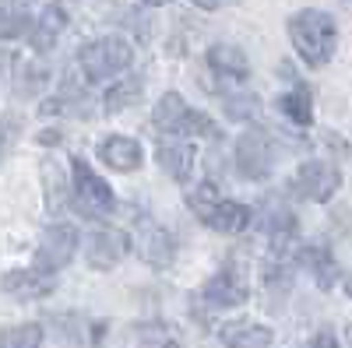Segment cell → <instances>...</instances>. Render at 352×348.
Segmentation results:
<instances>
[{"label":"cell","instance_id":"22","mask_svg":"<svg viewBox=\"0 0 352 348\" xmlns=\"http://www.w3.org/2000/svg\"><path fill=\"white\" fill-rule=\"evenodd\" d=\"M141 92H144V81L141 78H124V81H116L113 89H106L102 106H106V113H120V109L134 106L141 99Z\"/></svg>","mask_w":352,"mask_h":348},{"label":"cell","instance_id":"14","mask_svg":"<svg viewBox=\"0 0 352 348\" xmlns=\"http://www.w3.org/2000/svg\"><path fill=\"white\" fill-rule=\"evenodd\" d=\"M219 341L226 348H268L275 341V331L257 321H229L219 327Z\"/></svg>","mask_w":352,"mask_h":348},{"label":"cell","instance_id":"6","mask_svg":"<svg viewBox=\"0 0 352 348\" xmlns=\"http://www.w3.org/2000/svg\"><path fill=\"white\" fill-rule=\"evenodd\" d=\"M78 250V229L74 225H50L39 240V250H36V271L43 275H53L71 264V257Z\"/></svg>","mask_w":352,"mask_h":348},{"label":"cell","instance_id":"15","mask_svg":"<svg viewBox=\"0 0 352 348\" xmlns=\"http://www.w3.org/2000/svg\"><path fill=\"white\" fill-rule=\"evenodd\" d=\"M159 165L169 172V176L176 180V183H187L190 180V172H194V144L190 141H180V137H169V141H162L159 144Z\"/></svg>","mask_w":352,"mask_h":348},{"label":"cell","instance_id":"7","mask_svg":"<svg viewBox=\"0 0 352 348\" xmlns=\"http://www.w3.org/2000/svg\"><path fill=\"white\" fill-rule=\"evenodd\" d=\"M338 187H342V176L328 162H303L296 169V176L289 180V190L303 200H331Z\"/></svg>","mask_w":352,"mask_h":348},{"label":"cell","instance_id":"17","mask_svg":"<svg viewBox=\"0 0 352 348\" xmlns=\"http://www.w3.org/2000/svg\"><path fill=\"white\" fill-rule=\"evenodd\" d=\"M67 28V14L60 4H46L39 21L32 25V32H28V39H32V49L36 53H50L56 46V39H60V32Z\"/></svg>","mask_w":352,"mask_h":348},{"label":"cell","instance_id":"25","mask_svg":"<svg viewBox=\"0 0 352 348\" xmlns=\"http://www.w3.org/2000/svg\"><path fill=\"white\" fill-rule=\"evenodd\" d=\"M219 200H222V197H219V187H215V183H201L197 190H190L187 205H190V211L204 222V218H208V211L219 205Z\"/></svg>","mask_w":352,"mask_h":348},{"label":"cell","instance_id":"27","mask_svg":"<svg viewBox=\"0 0 352 348\" xmlns=\"http://www.w3.org/2000/svg\"><path fill=\"white\" fill-rule=\"evenodd\" d=\"M18 130H21V124L14 120V116H4V120H0V162L8 159V152H11V144H14Z\"/></svg>","mask_w":352,"mask_h":348},{"label":"cell","instance_id":"30","mask_svg":"<svg viewBox=\"0 0 352 348\" xmlns=\"http://www.w3.org/2000/svg\"><path fill=\"white\" fill-rule=\"evenodd\" d=\"M56 137H60V134H56V130H43V134H39V144H53Z\"/></svg>","mask_w":352,"mask_h":348},{"label":"cell","instance_id":"12","mask_svg":"<svg viewBox=\"0 0 352 348\" xmlns=\"http://www.w3.org/2000/svg\"><path fill=\"white\" fill-rule=\"evenodd\" d=\"M204 299H208L212 306H243L250 299V285H247V278L236 268H226L215 278H208V285H204Z\"/></svg>","mask_w":352,"mask_h":348},{"label":"cell","instance_id":"2","mask_svg":"<svg viewBox=\"0 0 352 348\" xmlns=\"http://www.w3.org/2000/svg\"><path fill=\"white\" fill-rule=\"evenodd\" d=\"M152 124L155 130L169 134V137H180V141H190V137H222V130L215 127L212 116H204L201 109H190L176 92H166L152 113Z\"/></svg>","mask_w":352,"mask_h":348},{"label":"cell","instance_id":"24","mask_svg":"<svg viewBox=\"0 0 352 348\" xmlns=\"http://www.w3.org/2000/svg\"><path fill=\"white\" fill-rule=\"evenodd\" d=\"M226 116L229 120H257L261 116V99L254 95V92H236V95H226Z\"/></svg>","mask_w":352,"mask_h":348},{"label":"cell","instance_id":"21","mask_svg":"<svg viewBox=\"0 0 352 348\" xmlns=\"http://www.w3.org/2000/svg\"><path fill=\"white\" fill-rule=\"evenodd\" d=\"M278 109L289 116L292 124H300V127H310V124H314V99H310V89H307V84L289 89V92L278 99Z\"/></svg>","mask_w":352,"mask_h":348},{"label":"cell","instance_id":"16","mask_svg":"<svg viewBox=\"0 0 352 348\" xmlns=\"http://www.w3.org/2000/svg\"><path fill=\"white\" fill-rule=\"evenodd\" d=\"M0 288L14 299H46L53 292V278L36 271V268L32 271H8L4 281H0Z\"/></svg>","mask_w":352,"mask_h":348},{"label":"cell","instance_id":"1","mask_svg":"<svg viewBox=\"0 0 352 348\" xmlns=\"http://www.w3.org/2000/svg\"><path fill=\"white\" fill-rule=\"evenodd\" d=\"M289 39H292V49L300 53V60L307 67H324L335 56L338 25L328 11L303 8V11H296L289 18Z\"/></svg>","mask_w":352,"mask_h":348},{"label":"cell","instance_id":"13","mask_svg":"<svg viewBox=\"0 0 352 348\" xmlns=\"http://www.w3.org/2000/svg\"><path fill=\"white\" fill-rule=\"evenodd\" d=\"M99 155L113 172H138L141 162H144L141 144L127 134H109L106 141H99Z\"/></svg>","mask_w":352,"mask_h":348},{"label":"cell","instance_id":"26","mask_svg":"<svg viewBox=\"0 0 352 348\" xmlns=\"http://www.w3.org/2000/svg\"><path fill=\"white\" fill-rule=\"evenodd\" d=\"M141 348H187L180 341V334L162 327V324H152V327H144L141 331Z\"/></svg>","mask_w":352,"mask_h":348},{"label":"cell","instance_id":"29","mask_svg":"<svg viewBox=\"0 0 352 348\" xmlns=\"http://www.w3.org/2000/svg\"><path fill=\"white\" fill-rule=\"evenodd\" d=\"M194 8H201V11H219V8H226V4H236V0H190Z\"/></svg>","mask_w":352,"mask_h":348},{"label":"cell","instance_id":"4","mask_svg":"<svg viewBox=\"0 0 352 348\" xmlns=\"http://www.w3.org/2000/svg\"><path fill=\"white\" fill-rule=\"evenodd\" d=\"M71 183H74V205H78L81 215L106 218V215L116 211V197H113L109 183L99 176V172H92V165H88L85 159L71 162Z\"/></svg>","mask_w":352,"mask_h":348},{"label":"cell","instance_id":"20","mask_svg":"<svg viewBox=\"0 0 352 348\" xmlns=\"http://www.w3.org/2000/svg\"><path fill=\"white\" fill-rule=\"evenodd\" d=\"M204 222H208L215 232H226V236H232V232H243V229L250 225V208L240 205V200H219Z\"/></svg>","mask_w":352,"mask_h":348},{"label":"cell","instance_id":"11","mask_svg":"<svg viewBox=\"0 0 352 348\" xmlns=\"http://www.w3.org/2000/svg\"><path fill=\"white\" fill-rule=\"evenodd\" d=\"M208 67L215 74L219 84H243L250 78V64H247V53L229 46V43H219L208 49Z\"/></svg>","mask_w":352,"mask_h":348},{"label":"cell","instance_id":"9","mask_svg":"<svg viewBox=\"0 0 352 348\" xmlns=\"http://www.w3.org/2000/svg\"><path fill=\"white\" fill-rule=\"evenodd\" d=\"M261 229L268 232V240L275 246V253H289L292 250V236H296V211H292L285 200L278 197H268L264 200V208H261Z\"/></svg>","mask_w":352,"mask_h":348},{"label":"cell","instance_id":"10","mask_svg":"<svg viewBox=\"0 0 352 348\" xmlns=\"http://www.w3.org/2000/svg\"><path fill=\"white\" fill-rule=\"evenodd\" d=\"M124 253H127V232H120V229H96L85 243V257L96 271L116 268L124 260Z\"/></svg>","mask_w":352,"mask_h":348},{"label":"cell","instance_id":"8","mask_svg":"<svg viewBox=\"0 0 352 348\" xmlns=\"http://www.w3.org/2000/svg\"><path fill=\"white\" fill-rule=\"evenodd\" d=\"M236 165H240V176L247 180H264L268 169L275 165V144L268 130H250L236 141Z\"/></svg>","mask_w":352,"mask_h":348},{"label":"cell","instance_id":"31","mask_svg":"<svg viewBox=\"0 0 352 348\" xmlns=\"http://www.w3.org/2000/svg\"><path fill=\"white\" fill-rule=\"evenodd\" d=\"M141 4H148V8H162V4H169V0H141Z\"/></svg>","mask_w":352,"mask_h":348},{"label":"cell","instance_id":"5","mask_svg":"<svg viewBox=\"0 0 352 348\" xmlns=\"http://www.w3.org/2000/svg\"><path fill=\"white\" fill-rule=\"evenodd\" d=\"M127 246H134L138 257L144 260V264H152V268H169L173 253H176L173 236L152 218H138L134 222V229L127 232Z\"/></svg>","mask_w":352,"mask_h":348},{"label":"cell","instance_id":"23","mask_svg":"<svg viewBox=\"0 0 352 348\" xmlns=\"http://www.w3.org/2000/svg\"><path fill=\"white\" fill-rule=\"evenodd\" d=\"M0 348H43V327L39 324H18L0 331Z\"/></svg>","mask_w":352,"mask_h":348},{"label":"cell","instance_id":"19","mask_svg":"<svg viewBox=\"0 0 352 348\" xmlns=\"http://www.w3.org/2000/svg\"><path fill=\"white\" fill-rule=\"evenodd\" d=\"M32 4L36 0H8L4 8H0V39H21L32 32Z\"/></svg>","mask_w":352,"mask_h":348},{"label":"cell","instance_id":"3","mask_svg":"<svg viewBox=\"0 0 352 348\" xmlns=\"http://www.w3.org/2000/svg\"><path fill=\"white\" fill-rule=\"evenodd\" d=\"M134 60V49L124 36H99L92 43H85L81 53H78V67L85 74V81H109L116 74H124Z\"/></svg>","mask_w":352,"mask_h":348},{"label":"cell","instance_id":"28","mask_svg":"<svg viewBox=\"0 0 352 348\" xmlns=\"http://www.w3.org/2000/svg\"><path fill=\"white\" fill-rule=\"evenodd\" d=\"M310 348H342V345H338V338L331 331H317L314 341H310Z\"/></svg>","mask_w":352,"mask_h":348},{"label":"cell","instance_id":"18","mask_svg":"<svg viewBox=\"0 0 352 348\" xmlns=\"http://www.w3.org/2000/svg\"><path fill=\"white\" fill-rule=\"evenodd\" d=\"M296 264H303L307 271H314V278H317L320 288H331V285L338 281V275H342L338 264H335V257H331V250L320 246V243L300 246V250H296Z\"/></svg>","mask_w":352,"mask_h":348}]
</instances>
